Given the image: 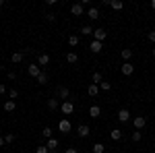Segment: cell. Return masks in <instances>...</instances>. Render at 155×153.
Here are the masks:
<instances>
[{"mask_svg": "<svg viewBox=\"0 0 155 153\" xmlns=\"http://www.w3.org/2000/svg\"><path fill=\"white\" fill-rule=\"evenodd\" d=\"M8 97H11V99H17V97H19V91H17V89H11V91H8Z\"/></svg>", "mask_w": 155, "mask_h": 153, "instance_id": "35", "label": "cell"}, {"mask_svg": "<svg viewBox=\"0 0 155 153\" xmlns=\"http://www.w3.org/2000/svg\"><path fill=\"white\" fill-rule=\"evenodd\" d=\"M64 153H79V151H77L74 147H71V149H66V151H64Z\"/></svg>", "mask_w": 155, "mask_h": 153, "instance_id": "39", "label": "cell"}, {"mask_svg": "<svg viewBox=\"0 0 155 153\" xmlns=\"http://www.w3.org/2000/svg\"><path fill=\"white\" fill-rule=\"evenodd\" d=\"M6 93V85H4V83H0V95H4Z\"/></svg>", "mask_w": 155, "mask_h": 153, "instance_id": "38", "label": "cell"}, {"mask_svg": "<svg viewBox=\"0 0 155 153\" xmlns=\"http://www.w3.org/2000/svg\"><path fill=\"white\" fill-rule=\"evenodd\" d=\"M6 77H8V79H11V81H15V79H17V72H6Z\"/></svg>", "mask_w": 155, "mask_h": 153, "instance_id": "37", "label": "cell"}, {"mask_svg": "<svg viewBox=\"0 0 155 153\" xmlns=\"http://www.w3.org/2000/svg\"><path fill=\"white\" fill-rule=\"evenodd\" d=\"M0 6H4V0H0Z\"/></svg>", "mask_w": 155, "mask_h": 153, "instance_id": "42", "label": "cell"}, {"mask_svg": "<svg viewBox=\"0 0 155 153\" xmlns=\"http://www.w3.org/2000/svg\"><path fill=\"white\" fill-rule=\"evenodd\" d=\"M132 124H134V128H137V130H143L145 126H147V118H145V116H134V118H132Z\"/></svg>", "mask_w": 155, "mask_h": 153, "instance_id": "4", "label": "cell"}, {"mask_svg": "<svg viewBox=\"0 0 155 153\" xmlns=\"http://www.w3.org/2000/svg\"><path fill=\"white\" fill-rule=\"evenodd\" d=\"M110 137H112L114 141H120V139H122V130H120V128H114L112 132H110Z\"/></svg>", "mask_w": 155, "mask_h": 153, "instance_id": "25", "label": "cell"}, {"mask_svg": "<svg viewBox=\"0 0 155 153\" xmlns=\"http://www.w3.org/2000/svg\"><path fill=\"white\" fill-rule=\"evenodd\" d=\"M77 135H79L81 139H85V137H89V135H91V130H89L87 124H79V126H77Z\"/></svg>", "mask_w": 155, "mask_h": 153, "instance_id": "6", "label": "cell"}, {"mask_svg": "<svg viewBox=\"0 0 155 153\" xmlns=\"http://www.w3.org/2000/svg\"><path fill=\"white\" fill-rule=\"evenodd\" d=\"M6 143H4V137H0V147H4Z\"/></svg>", "mask_w": 155, "mask_h": 153, "instance_id": "40", "label": "cell"}, {"mask_svg": "<svg viewBox=\"0 0 155 153\" xmlns=\"http://www.w3.org/2000/svg\"><path fill=\"white\" fill-rule=\"evenodd\" d=\"M35 153H50V149L46 147V145H39V147L35 149Z\"/></svg>", "mask_w": 155, "mask_h": 153, "instance_id": "33", "label": "cell"}, {"mask_svg": "<svg viewBox=\"0 0 155 153\" xmlns=\"http://www.w3.org/2000/svg\"><path fill=\"white\" fill-rule=\"evenodd\" d=\"M149 6H151V8L155 11V0H151V2H149Z\"/></svg>", "mask_w": 155, "mask_h": 153, "instance_id": "41", "label": "cell"}, {"mask_svg": "<svg viewBox=\"0 0 155 153\" xmlns=\"http://www.w3.org/2000/svg\"><path fill=\"white\" fill-rule=\"evenodd\" d=\"M87 91H89V95H91V97H97V93H99V85L89 83V89H87Z\"/></svg>", "mask_w": 155, "mask_h": 153, "instance_id": "19", "label": "cell"}, {"mask_svg": "<svg viewBox=\"0 0 155 153\" xmlns=\"http://www.w3.org/2000/svg\"><path fill=\"white\" fill-rule=\"evenodd\" d=\"M89 50H91L93 54H99V52H101V42H95V39H93L91 46H89Z\"/></svg>", "mask_w": 155, "mask_h": 153, "instance_id": "14", "label": "cell"}, {"mask_svg": "<svg viewBox=\"0 0 155 153\" xmlns=\"http://www.w3.org/2000/svg\"><path fill=\"white\" fill-rule=\"evenodd\" d=\"M37 64H39V66L50 64V56H48V54H39V56H37Z\"/></svg>", "mask_w": 155, "mask_h": 153, "instance_id": "12", "label": "cell"}, {"mask_svg": "<svg viewBox=\"0 0 155 153\" xmlns=\"http://www.w3.org/2000/svg\"><path fill=\"white\" fill-rule=\"evenodd\" d=\"M91 151L93 153H106V147H104V143H95V145L91 147Z\"/></svg>", "mask_w": 155, "mask_h": 153, "instance_id": "23", "label": "cell"}, {"mask_svg": "<svg viewBox=\"0 0 155 153\" xmlns=\"http://www.w3.org/2000/svg\"><path fill=\"white\" fill-rule=\"evenodd\" d=\"M118 120L122 122V124H124V122H128V120H130V112H128L126 108H122V110L118 112Z\"/></svg>", "mask_w": 155, "mask_h": 153, "instance_id": "9", "label": "cell"}, {"mask_svg": "<svg viewBox=\"0 0 155 153\" xmlns=\"http://www.w3.org/2000/svg\"><path fill=\"white\" fill-rule=\"evenodd\" d=\"M58 130H60V132H71V130H72L71 120H68V118H62V120L58 122Z\"/></svg>", "mask_w": 155, "mask_h": 153, "instance_id": "3", "label": "cell"}, {"mask_svg": "<svg viewBox=\"0 0 155 153\" xmlns=\"http://www.w3.org/2000/svg\"><path fill=\"white\" fill-rule=\"evenodd\" d=\"M130 58H132V50L124 48V50H122V60H124V62H130Z\"/></svg>", "mask_w": 155, "mask_h": 153, "instance_id": "22", "label": "cell"}, {"mask_svg": "<svg viewBox=\"0 0 155 153\" xmlns=\"http://www.w3.org/2000/svg\"><path fill=\"white\" fill-rule=\"evenodd\" d=\"M101 81H104V77H101V72H93V77H91V83H93V85H99Z\"/></svg>", "mask_w": 155, "mask_h": 153, "instance_id": "26", "label": "cell"}, {"mask_svg": "<svg viewBox=\"0 0 155 153\" xmlns=\"http://www.w3.org/2000/svg\"><path fill=\"white\" fill-rule=\"evenodd\" d=\"M58 108H60V104H58V99H56V97L48 99V110H50V112H54V110H58Z\"/></svg>", "mask_w": 155, "mask_h": 153, "instance_id": "17", "label": "cell"}, {"mask_svg": "<svg viewBox=\"0 0 155 153\" xmlns=\"http://www.w3.org/2000/svg\"><path fill=\"white\" fill-rule=\"evenodd\" d=\"M93 37H95V42H101V44H104V42H106V37H107L106 29H104V27L95 29V31H93Z\"/></svg>", "mask_w": 155, "mask_h": 153, "instance_id": "5", "label": "cell"}, {"mask_svg": "<svg viewBox=\"0 0 155 153\" xmlns=\"http://www.w3.org/2000/svg\"><path fill=\"white\" fill-rule=\"evenodd\" d=\"M85 12V6L81 4V2H77V4H72L71 6V15H74V17H81Z\"/></svg>", "mask_w": 155, "mask_h": 153, "instance_id": "7", "label": "cell"}, {"mask_svg": "<svg viewBox=\"0 0 155 153\" xmlns=\"http://www.w3.org/2000/svg\"><path fill=\"white\" fill-rule=\"evenodd\" d=\"M46 147H48L50 151H56V149H58V139H54V137L48 139V145H46Z\"/></svg>", "mask_w": 155, "mask_h": 153, "instance_id": "20", "label": "cell"}, {"mask_svg": "<svg viewBox=\"0 0 155 153\" xmlns=\"http://www.w3.org/2000/svg\"><path fill=\"white\" fill-rule=\"evenodd\" d=\"M132 72H134V66H132L130 62H124V64H122V75H124V77H130Z\"/></svg>", "mask_w": 155, "mask_h": 153, "instance_id": "10", "label": "cell"}, {"mask_svg": "<svg viewBox=\"0 0 155 153\" xmlns=\"http://www.w3.org/2000/svg\"><path fill=\"white\" fill-rule=\"evenodd\" d=\"M153 58H155V48H153Z\"/></svg>", "mask_w": 155, "mask_h": 153, "instance_id": "43", "label": "cell"}, {"mask_svg": "<svg viewBox=\"0 0 155 153\" xmlns=\"http://www.w3.org/2000/svg\"><path fill=\"white\" fill-rule=\"evenodd\" d=\"M56 95H58V99H62V101H66V99L71 97V91H68V87L60 85L58 89H56Z\"/></svg>", "mask_w": 155, "mask_h": 153, "instance_id": "2", "label": "cell"}, {"mask_svg": "<svg viewBox=\"0 0 155 153\" xmlns=\"http://www.w3.org/2000/svg\"><path fill=\"white\" fill-rule=\"evenodd\" d=\"M23 58H25V52H15L11 56V60L15 62V64H19V62H23Z\"/></svg>", "mask_w": 155, "mask_h": 153, "instance_id": "13", "label": "cell"}, {"mask_svg": "<svg viewBox=\"0 0 155 153\" xmlns=\"http://www.w3.org/2000/svg\"><path fill=\"white\" fill-rule=\"evenodd\" d=\"M60 112H62L64 116H71L72 112H74V104H72L71 99H66V101H62V104H60Z\"/></svg>", "mask_w": 155, "mask_h": 153, "instance_id": "1", "label": "cell"}, {"mask_svg": "<svg viewBox=\"0 0 155 153\" xmlns=\"http://www.w3.org/2000/svg\"><path fill=\"white\" fill-rule=\"evenodd\" d=\"M93 31H95V29H93V27H91V25H85L83 29H81V33H83V35H93Z\"/></svg>", "mask_w": 155, "mask_h": 153, "instance_id": "27", "label": "cell"}, {"mask_svg": "<svg viewBox=\"0 0 155 153\" xmlns=\"http://www.w3.org/2000/svg\"><path fill=\"white\" fill-rule=\"evenodd\" d=\"M37 83H39V85H46V83H48V75H46V72H41V75L37 77Z\"/></svg>", "mask_w": 155, "mask_h": 153, "instance_id": "31", "label": "cell"}, {"mask_svg": "<svg viewBox=\"0 0 155 153\" xmlns=\"http://www.w3.org/2000/svg\"><path fill=\"white\" fill-rule=\"evenodd\" d=\"M46 21L54 23V21H56V15H54V12H46Z\"/></svg>", "mask_w": 155, "mask_h": 153, "instance_id": "34", "label": "cell"}, {"mask_svg": "<svg viewBox=\"0 0 155 153\" xmlns=\"http://www.w3.org/2000/svg\"><path fill=\"white\" fill-rule=\"evenodd\" d=\"M15 139H17V137H15L12 132H6V137H4V143H6V145H11V143H15Z\"/></svg>", "mask_w": 155, "mask_h": 153, "instance_id": "30", "label": "cell"}, {"mask_svg": "<svg viewBox=\"0 0 155 153\" xmlns=\"http://www.w3.org/2000/svg\"><path fill=\"white\" fill-rule=\"evenodd\" d=\"M15 110H17L15 99H6V101H4V112H15Z\"/></svg>", "mask_w": 155, "mask_h": 153, "instance_id": "11", "label": "cell"}, {"mask_svg": "<svg viewBox=\"0 0 155 153\" xmlns=\"http://www.w3.org/2000/svg\"><path fill=\"white\" fill-rule=\"evenodd\" d=\"M66 62L77 64V62H79V54H77V52H68V54H66Z\"/></svg>", "mask_w": 155, "mask_h": 153, "instance_id": "15", "label": "cell"}, {"mask_svg": "<svg viewBox=\"0 0 155 153\" xmlns=\"http://www.w3.org/2000/svg\"><path fill=\"white\" fill-rule=\"evenodd\" d=\"M52 132H54V130L50 128V126H46V128L41 130V135H44V137H46V139H52Z\"/></svg>", "mask_w": 155, "mask_h": 153, "instance_id": "32", "label": "cell"}, {"mask_svg": "<svg viewBox=\"0 0 155 153\" xmlns=\"http://www.w3.org/2000/svg\"><path fill=\"white\" fill-rule=\"evenodd\" d=\"M147 39H149V42H153V44H155V31H149V33H147Z\"/></svg>", "mask_w": 155, "mask_h": 153, "instance_id": "36", "label": "cell"}, {"mask_svg": "<svg viewBox=\"0 0 155 153\" xmlns=\"http://www.w3.org/2000/svg\"><path fill=\"white\" fill-rule=\"evenodd\" d=\"M79 42H81V37H79V35H71V37H68V46H71V48H77V46H79Z\"/></svg>", "mask_w": 155, "mask_h": 153, "instance_id": "24", "label": "cell"}, {"mask_svg": "<svg viewBox=\"0 0 155 153\" xmlns=\"http://www.w3.org/2000/svg\"><path fill=\"white\" fill-rule=\"evenodd\" d=\"M110 6H112L114 11H122V8H124V2H122V0H110Z\"/></svg>", "mask_w": 155, "mask_h": 153, "instance_id": "16", "label": "cell"}, {"mask_svg": "<svg viewBox=\"0 0 155 153\" xmlns=\"http://www.w3.org/2000/svg\"><path fill=\"white\" fill-rule=\"evenodd\" d=\"M141 139H143V132H141V130H134V132H132V141L139 143Z\"/></svg>", "mask_w": 155, "mask_h": 153, "instance_id": "29", "label": "cell"}, {"mask_svg": "<svg viewBox=\"0 0 155 153\" xmlns=\"http://www.w3.org/2000/svg\"><path fill=\"white\" fill-rule=\"evenodd\" d=\"M99 114H101V108L99 106H91L89 108V116L91 118H99Z\"/></svg>", "mask_w": 155, "mask_h": 153, "instance_id": "18", "label": "cell"}, {"mask_svg": "<svg viewBox=\"0 0 155 153\" xmlns=\"http://www.w3.org/2000/svg\"><path fill=\"white\" fill-rule=\"evenodd\" d=\"M87 15H89V19H99V8H95V6H89Z\"/></svg>", "mask_w": 155, "mask_h": 153, "instance_id": "21", "label": "cell"}, {"mask_svg": "<svg viewBox=\"0 0 155 153\" xmlns=\"http://www.w3.org/2000/svg\"><path fill=\"white\" fill-rule=\"evenodd\" d=\"M110 89H112V83H107V81L99 83V91H110Z\"/></svg>", "mask_w": 155, "mask_h": 153, "instance_id": "28", "label": "cell"}, {"mask_svg": "<svg viewBox=\"0 0 155 153\" xmlns=\"http://www.w3.org/2000/svg\"><path fill=\"white\" fill-rule=\"evenodd\" d=\"M27 72H29V75H31V77H39V75H41V66H39V64H29V66H27Z\"/></svg>", "mask_w": 155, "mask_h": 153, "instance_id": "8", "label": "cell"}]
</instances>
